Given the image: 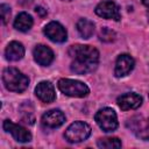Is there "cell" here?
I'll return each instance as SVG.
<instances>
[{"label": "cell", "mask_w": 149, "mask_h": 149, "mask_svg": "<svg viewBox=\"0 0 149 149\" xmlns=\"http://www.w3.org/2000/svg\"><path fill=\"white\" fill-rule=\"evenodd\" d=\"M69 55L73 59L70 69L77 74L93 72L98 66L99 51L91 45H72L69 49Z\"/></svg>", "instance_id": "cell-1"}, {"label": "cell", "mask_w": 149, "mask_h": 149, "mask_svg": "<svg viewBox=\"0 0 149 149\" xmlns=\"http://www.w3.org/2000/svg\"><path fill=\"white\" fill-rule=\"evenodd\" d=\"M2 81L12 92H23L29 85V78L15 68H7L2 73Z\"/></svg>", "instance_id": "cell-2"}, {"label": "cell", "mask_w": 149, "mask_h": 149, "mask_svg": "<svg viewBox=\"0 0 149 149\" xmlns=\"http://www.w3.org/2000/svg\"><path fill=\"white\" fill-rule=\"evenodd\" d=\"M57 86L62 93L69 97L84 98L90 93V88L87 87V85H85L84 83L79 80H74V79L62 78L58 80Z\"/></svg>", "instance_id": "cell-3"}, {"label": "cell", "mask_w": 149, "mask_h": 149, "mask_svg": "<svg viewBox=\"0 0 149 149\" xmlns=\"http://www.w3.org/2000/svg\"><path fill=\"white\" fill-rule=\"evenodd\" d=\"M90 135H91V127L83 121H74L66 128L64 133V137L70 143L81 142L86 140Z\"/></svg>", "instance_id": "cell-4"}, {"label": "cell", "mask_w": 149, "mask_h": 149, "mask_svg": "<svg viewBox=\"0 0 149 149\" xmlns=\"http://www.w3.org/2000/svg\"><path fill=\"white\" fill-rule=\"evenodd\" d=\"M94 120L98 126L106 133L114 132L118 128V118L114 109L112 108L105 107L99 109L94 115Z\"/></svg>", "instance_id": "cell-5"}, {"label": "cell", "mask_w": 149, "mask_h": 149, "mask_svg": "<svg viewBox=\"0 0 149 149\" xmlns=\"http://www.w3.org/2000/svg\"><path fill=\"white\" fill-rule=\"evenodd\" d=\"M94 10L98 16L104 17V19H111L114 21H119L121 19L119 7L116 6L115 2H113L111 0H106V1L98 3V6L95 7Z\"/></svg>", "instance_id": "cell-6"}, {"label": "cell", "mask_w": 149, "mask_h": 149, "mask_svg": "<svg viewBox=\"0 0 149 149\" xmlns=\"http://www.w3.org/2000/svg\"><path fill=\"white\" fill-rule=\"evenodd\" d=\"M2 127H3V129L6 132L10 133L12 136L14 137V140L17 141V142L24 143V142L31 141V134H30V132L27 130L24 127L12 122L10 120H5Z\"/></svg>", "instance_id": "cell-7"}, {"label": "cell", "mask_w": 149, "mask_h": 149, "mask_svg": "<svg viewBox=\"0 0 149 149\" xmlns=\"http://www.w3.org/2000/svg\"><path fill=\"white\" fill-rule=\"evenodd\" d=\"M44 34L47 35V37L49 40H51L52 42H57V43H62L66 41V30L65 28L56 21H51L49 22L45 27H44Z\"/></svg>", "instance_id": "cell-8"}, {"label": "cell", "mask_w": 149, "mask_h": 149, "mask_svg": "<svg viewBox=\"0 0 149 149\" xmlns=\"http://www.w3.org/2000/svg\"><path fill=\"white\" fill-rule=\"evenodd\" d=\"M134 68V59L132 56L127 54H122L118 57L116 63H115V69H114V74L118 78L127 76Z\"/></svg>", "instance_id": "cell-9"}, {"label": "cell", "mask_w": 149, "mask_h": 149, "mask_svg": "<svg viewBox=\"0 0 149 149\" xmlns=\"http://www.w3.org/2000/svg\"><path fill=\"white\" fill-rule=\"evenodd\" d=\"M41 122L48 128H57L65 122V115L59 109H50L42 115Z\"/></svg>", "instance_id": "cell-10"}, {"label": "cell", "mask_w": 149, "mask_h": 149, "mask_svg": "<svg viewBox=\"0 0 149 149\" xmlns=\"http://www.w3.org/2000/svg\"><path fill=\"white\" fill-rule=\"evenodd\" d=\"M35 94L36 97L43 101V102H52L56 99V93L52 84L50 81H41L35 87Z\"/></svg>", "instance_id": "cell-11"}, {"label": "cell", "mask_w": 149, "mask_h": 149, "mask_svg": "<svg viewBox=\"0 0 149 149\" xmlns=\"http://www.w3.org/2000/svg\"><path fill=\"white\" fill-rule=\"evenodd\" d=\"M118 105L122 111L136 109L142 105V98L133 92L125 93L118 98Z\"/></svg>", "instance_id": "cell-12"}, {"label": "cell", "mask_w": 149, "mask_h": 149, "mask_svg": "<svg viewBox=\"0 0 149 149\" xmlns=\"http://www.w3.org/2000/svg\"><path fill=\"white\" fill-rule=\"evenodd\" d=\"M34 59L42 66H48L54 61L52 50L43 44H38L34 48Z\"/></svg>", "instance_id": "cell-13"}, {"label": "cell", "mask_w": 149, "mask_h": 149, "mask_svg": "<svg viewBox=\"0 0 149 149\" xmlns=\"http://www.w3.org/2000/svg\"><path fill=\"white\" fill-rule=\"evenodd\" d=\"M5 55L8 61H20L24 55V48L20 42L12 41L5 50Z\"/></svg>", "instance_id": "cell-14"}, {"label": "cell", "mask_w": 149, "mask_h": 149, "mask_svg": "<svg viewBox=\"0 0 149 149\" xmlns=\"http://www.w3.org/2000/svg\"><path fill=\"white\" fill-rule=\"evenodd\" d=\"M31 26H33V17L26 12L20 13L14 20V28L20 31H28L31 28Z\"/></svg>", "instance_id": "cell-15"}, {"label": "cell", "mask_w": 149, "mask_h": 149, "mask_svg": "<svg viewBox=\"0 0 149 149\" xmlns=\"http://www.w3.org/2000/svg\"><path fill=\"white\" fill-rule=\"evenodd\" d=\"M77 30L83 38L87 40L94 34V23L87 19H80L77 22Z\"/></svg>", "instance_id": "cell-16"}, {"label": "cell", "mask_w": 149, "mask_h": 149, "mask_svg": "<svg viewBox=\"0 0 149 149\" xmlns=\"http://www.w3.org/2000/svg\"><path fill=\"white\" fill-rule=\"evenodd\" d=\"M99 148H105V149H118L121 148V141L118 137H105L100 139L97 142Z\"/></svg>", "instance_id": "cell-17"}, {"label": "cell", "mask_w": 149, "mask_h": 149, "mask_svg": "<svg viewBox=\"0 0 149 149\" xmlns=\"http://www.w3.org/2000/svg\"><path fill=\"white\" fill-rule=\"evenodd\" d=\"M134 132L136 133V135L142 139V140H146V141H149V119L146 121V125L144 126H141L140 122H137V126L136 127H133Z\"/></svg>", "instance_id": "cell-18"}, {"label": "cell", "mask_w": 149, "mask_h": 149, "mask_svg": "<svg viewBox=\"0 0 149 149\" xmlns=\"http://www.w3.org/2000/svg\"><path fill=\"white\" fill-rule=\"evenodd\" d=\"M99 38L102 42H112L115 40V33L112 29L104 27V28H101V30L99 33Z\"/></svg>", "instance_id": "cell-19"}, {"label": "cell", "mask_w": 149, "mask_h": 149, "mask_svg": "<svg viewBox=\"0 0 149 149\" xmlns=\"http://www.w3.org/2000/svg\"><path fill=\"white\" fill-rule=\"evenodd\" d=\"M0 12H1V21L3 24H6L9 20V16H10V8L8 5L2 3L0 6Z\"/></svg>", "instance_id": "cell-20"}, {"label": "cell", "mask_w": 149, "mask_h": 149, "mask_svg": "<svg viewBox=\"0 0 149 149\" xmlns=\"http://www.w3.org/2000/svg\"><path fill=\"white\" fill-rule=\"evenodd\" d=\"M35 12H36L41 17H43V16H45V15H47V9H44V8H43V7H41V6L36 7V8H35Z\"/></svg>", "instance_id": "cell-21"}, {"label": "cell", "mask_w": 149, "mask_h": 149, "mask_svg": "<svg viewBox=\"0 0 149 149\" xmlns=\"http://www.w3.org/2000/svg\"><path fill=\"white\" fill-rule=\"evenodd\" d=\"M142 3L149 8V0H142Z\"/></svg>", "instance_id": "cell-22"}, {"label": "cell", "mask_w": 149, "mask_h": 149, "mask_svg": "<svg viewBox=\"0 0 149 149\" xmlns=\"http://www.w3.org/2000/svg\"><path fill=\"white\" fill-rule=\"evenodd\" d=\"M64 1H71V0H64Z\"/></svg>", "instance_id": "cell-23"}]
</instances>
